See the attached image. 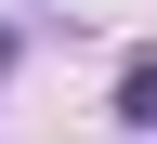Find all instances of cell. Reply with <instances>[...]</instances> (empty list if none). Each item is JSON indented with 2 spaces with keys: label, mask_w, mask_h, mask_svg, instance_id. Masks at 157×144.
<instances>
[{
  "label": "cell",
  "mask_w": 157,
  "mask_h": 144,
  "mask_svg": "<svg viewBox=\"0 0 157 144\" xmlns=\"http://www.w3.org/2000/svg\"><path fill=\"white\" fill-rule=\"evenodd\" d=\"M118 105H131V131H157V53H144L131 79H118Z\"/></svg>",
  "instance_id": "obj_1"
}]
</instances>
